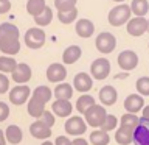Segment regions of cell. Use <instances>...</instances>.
Wrapping results in <instances>:
<instances>
[{"mask_svg":"<svg viewBox=\"0 0 149 145\" xmlns=\"http://www.w3.org/2000/svg\"><path fill=\"white\" fill-rule=\"evenodd\" d=\"M19 28L14 23L3 22L0 23V51L6 56L17 55L20 51V42H19Z\"/></svg>","mask_w":149,"mask_h":145,"instance_id":"obj_1","label":"cell"},{"mask_svg":"<svg viewBox=\"0 0 149 145\" xmlns=\"http://www.w3.org/2000/svg\"><path fill=\"white\" fill-rule=\"evenodd\" d=\"M130 14H132V11H130L129 5L120 3V5H116L115 8L110 9L109 16H107V20H109V23L113 27H121V25H124L126 22L130 20Z\"/></svg>","mask_w":149,"mask_h":145,"instance_id":"obj_2","label":"cell"},{"mask_svg":"<svg viewBox=\"0 0 149 145\" xmlns=\"http://www.w3.org/2000/svg\"><path fill=\"white\" fill-rule=\"evenodd\" d=\"M86 123L88 126H93V128H100L102 125V122L106 120L107 117V112H106V108L104 106H100V105H93L90 109H88L86 114Z\"/></svg>","mask_w":149,"mask_h":145,"instance_id":"obj_3","label":"cell"},{"mask_svg":"<svg viewBox=\"0 0 149 145\" xmlns=\"http://www.w3.org/2000/svg\"><path fill=\"white\" fill-rule=\"evenodd\" d=\"M23 39H25L26 47H30V49H33V50H37L45 44L47 37H45V31L42 30V28L33 27L25 33V37H23Z\"/></svg>","mask_w":149,"mask_h":145,"instance_id":"obj_4","label":"cell"},{"mask_svg":"<svg viewBox=\"0 0 149 145\" xmlns=\"http://www.w3.org/2000/svg\"><path fill=\"white\" fill-rule=\"evenodd\" d=\"M95 45H96V49L101 51V53H112V51L115 50V47H116V39H115V36L112 34V33H107V31H102L98 34L96 37V41H95Z\"/></svg>","mask_w":149,"mask_h":145,"instance_id":"obj_5","label":"cell"},{"mask_svg":"<svg viewBox=\"0 0 149 145\" xmlns=\"http://www.w3.org/2000/svg\"><path fill=\"white\" fill-rule=\"evenodd\" d=\"M31 97V89L26 84H17L9 91V101L13 105H23L25 101L30 100Z\"/></svg>","mask_w":149,"mask_h":145,"instance_id":"obj_6","label":"cell"},{"mask_svg":"<svg viewBox=\"0 0 149 145\" xmlns=\"http://www.w3.org/2000/svg\"><path fill=\"white\" fill-rule=\"evenodd\" d=\"M90 73L96 80H106L110 73V63L106 58H98L90 65Z\"/></svg>","mask_w":149,"mask_h":145,"instance_id":"obj_7","label":"cell"},{"mask_svg":"<svg viewBox=\"0 0 149 145\" xmlns=\"http://www.w3.org/2000/svg\"><path fill=\"white\" fill-rule=\"evenodd\" d=\"M87 131V123L82 117L74 115L65 122V133L70 136H81Z\"/></svg>","mask_w":149,"mask_h":145,"instance_id":"obj_8","label":"cell"},{"mask_svg":"<svg viewBox=\"0 0 149 145\" xmlns=\"http://www.w3.org/2000/svg\"><path fill=\"white\" fill-rule=\"evenodd\" d=\"M134 144L135 145H149V120L140 119L138 126L134 130Z\"/></svg>","mask_w":149,"mask_h":145,"instance_id":"obj_9","label":"cell"},{"mask_svg":"<svg viewBox=\"0 0 149 145\" xmlns=\"http://www.w3.org/2000/svg\"><path fill=\"white\" fill-rule=\"evenodd\" d=\"M118 65L121 70H134L138 65V56L132 50H124L118 55Z\"/></svg>","mask_w":149,"mask_h":145,"instance_id":"obj_10","label":"cell"},{"mask_svg":"<svg viewBox=\"0 0 149 145\" xmlns=\"http://www.w3.org/2000/svg\"><path fill=\"white\" fill-rule=\"evenodd\" d=\"M65 77H67V69L61 63L50 64L48 69H47V78H48L50 83H61L65 80Z\"/></svg>","mask_w":149,"mask_h":145,"instance_id":"obj_11","label":"cell"},{"mask_svg":"<svg viewBox=\"0 0 149 145\" xmlns=\"http://www.w3.org/2000/svg\"><path fill=\"white\" fill-rule=\"evenodd\" d=\"M127 33L130 36H141L148 33V19L144 17H134L127 22Z\"/></svg>","mask_w":149,"mask_h":145,"instance_id":"obj_12","label":"cell"},{"mask_svg":"<svg viewBox=\"0 0 149 145\" xmlns=\"http://www.w3.org/2000/svg\"><path fill=\"white\" fill-rule=\"evenodd\" d=\"M92 86H93V80H92V77L88 73L79 72V73L74 75V78H73V87L76 89L78 92L86 94V92H88L92 89Z\"/></svg>","mask_w":149,"mask_h":145,"instance_id":"obj_13","label":"cell"},{"mask_svg":"<svg viewBox=\"0 0 149 145\" xmlns=\"http://www.w3.org/2000/svg\"><path fill=\"white\" fill-rule=\"evenodd\" d=\"M143 108H144V98L141 95L132 94V95H127V98L124 100V109L129 114H137V112L143 111Z\"/></svg>","mask_w":149,"mask_h":145,"instance_id":"obj_14","label":"cell"},{"mask_svg":"<svg viewBox=\"0 0 149 145\" xmlns=\"http://www.w3.org/2000/svg\"><path fill=\"white\" fill-rule=\"evenodd\" d=\"M30 133L34 139H44L47 140L51 136V128L50 126H47L42 120L37 119L36 122H33L30 125Z\"/></svg>","mask_w":149,"mask_h":145,"instance_id":"obj_15","label":"cell"},{"mask_svg":"<svg viewBox=\"0 0 149 145\" xmlns=\"http://www.w3.org/2000/svg\"><path fill=\"white\" fill-rule=\"evenodd\" d=\"M30 78H31V67L30 65L25 63L17 64V67L13 72V81L19 83V84H25L30 81Z\"/></svg>","mask_w":149,"mask_h":145,"instance_id":"obj_16","label":"cell"},{"mask_svg":"<svg viewBox=\"0 0 149 145\" xmlns=\"http://www.w3.org/2000/svg\"><path fill=\"white\" fill-rule=\"evenodd\" d=\"M100 101L102 103L104 106H112V105H115L116 103V98H118V94H116V89L113 86H104V87H101V91H100Z\"/></svg>","mask_w":149,"mask_h":145,"instance_id":"obj_17","label":"cell"},{"mask_svg":"<svg viewBox=\"0 0 149 145\" xmlns=\"http://www.w3.org/2000/svg\"><path fill=\"white\" fill-rule=\"evenodd\" d=\"M51 109H53V114L59 117H68L73 111V105L70 103V100H54Z\"/></svg>","mask_w":149,"mask_h":145,"instance_id":"obj_18","label":"cell"},{"mask_svg":"<svg viewBox=\"0 0 149 145\" xmlns=\"http://www.w3.org/2000/svg\"><path fill=\"white\" fill-rule=\"evenodd\" d=\"M53 95L56 97V100H70L73 97V86L68 83H59L54 87Z\"/></svg>","mask_w":149,"mask_h":145,"instance_id":"obj_19","label":"cell"},{"mask_svg":"<svg viewBox=\"0 0 149 145\" xmlns=\"http://www.w3.org/2000/svg\"><path fill=\"white\" fill-rule=\"evenodd\" d=\"M26 109H28V114H30L31 117H34V119H40L42 114H44V111H45V103L39 101L34 97H30Z\"/></svg>","mask_w":149,"mask_h":145,"instance_id":"obj_20","label":"cell"},{"mask_svg":"<svg viewBox=\"0 0 149 145\" xmlns=\"http://www.w3.org/2000/svg\"><path fill=\"white\" fill-rule=\"evenodd\" d=\"M76 33L81 37H90L95 33V25L88 19H81L76 22Z\"/></svg>","mask_w":149,"mask_h":145,"instance_id":"obj_21","label":"cell"},{"mask_svg":"<svg viewBox=\"0 0 149 145\" xmlns=\"http://www.w3.org/2000/svg\"><path fill=\"white\" fill-rule=\"evenodd\" d=\"M81 55H82V50L79 49L78 45H70L64 50L62 61H64V64H74L79 58H81Z\"/></svg>","mask_w":149,"mask_h":145,"instance_id":"obj_22","label":"cell"},{"mask_svg":"<svg viewBox=\"0 0 149 145\" xmlns=\"http://www.w3.org/2000/svg\"><path fill=\"white\" fill-rule=\"evenodd\" d=\"M5 137H6V142L13 144V145H17L22 142L23 139V134H22V130L19 128L17 125H9L6 131H5Z\"/></svg>","mask_w":149,"mask_h":145,"instance_id":"obj_23","label":"cell"},{"mask_svg":"<svg viewBox=\"0 0 149 145\" xmlns=\"http://www.w3.org/2000/svg\"><path fill=\"white\" fill-rule=\"evenodd\" d=\"M130 11L135 14V17H144L149 11V2L148 0H132Z\"/></svg>","mask_w":149,"mask_h":145,"instance_id":"obj_24","label":"cell"},{"mask_svg":"<svg viewBox=\"0 0 149 145\" xmlns=\"http://www.w3.org/2000/svg\"><path fill=\"white\" fill-rule=\"evenodd\" d=\"M115 140L120 145H130L134 142V131L127 128H118V131L115 133Z\"/></svg>","mask_w":149,"mask_h":145,"instance_id":"obj_25","label":"cell"},{"mask_svg":"<svg viewBox=\"0 0 149 145\" xmlns=\"http://www.w3.org/2000/svg\"><path fill=\"white\" fill-rule=\"evenodd\" d=\"M88 140H90L92 145H109L110 137L107 133H104V131L95 130L90 133V136H88Z\"/></svg>","mask_w":149,"mask_h":145,"instance_id":"obj_26","label":"cell"},{"mask_svg":"<svg viewBox=\"0 0 149 145\" xmlns=\"http://www.w3.org/2000/svg\"><path fill=\"white\" fill-rule=\"evenodd\" d=\"M45 0H28L26 2V13L30 16L36 17L45 9Z\"/></svg>","mask_w":149,"mask_h":145,"instance_id":"obj_27","label":"cell"},{"mask_svg":"<svg viewBox=\"0 0 149 145\" xmlns=\"http://www.w3.org/2000/svg\"><path fill=\"white\" fill-rule=\"evenodd\" d=\"M17 67V61L11 58V56H6V55H3V56H0V72L2 73H13L14 72V69Z\"/></svg>","mask_w":149,"mask_h":145,"instance_id":"obj_28","label":"cell"},{"mask_svg":"<svg viewBox=\"0 0 149 145\" xmlns=\"http://www.w3.org/2000/svg\"><path fill=\"white\" fill-rule=\"evenodd\" d=\"M93 105H96V103H95V98L92 95H81L76 100V109L81 112V114H86Z\"/></svg>","mask_w":149,"mask_h":145,"instance_id":"obj_29","label":"cell"},{"mask_svg":"<svg viewBox=\"0 0 149 145\" xmlns=\"http://www.w3.org/2000/svg\"><path fill=\"white\" fill-rule=\"evenodd\" d=\"M31 97L37 98L39 101H42V103H45V105H47V103L50 101V98L53 97V92H51V89L48 86H37L34 89V92H33Z\"/></svg>","mask_w":149,"mask_h":145,"instance_id":"obj_30","label":"cell"},{"mask_svg":"<svg viewBox=\"0 0 149 145\" xmlns=\"http://www.w3.org/2000/svg\"><path fill=\"white\" fill-rule=\"evenodd\" d=\"M138 122H140V119H138V115L137 114H124L123 117H121V120H120V126L121 128H127V130H135L138 126Z\"/></svg>","mask_w":149,"mask_h":145,"instance_id":"obj_31","label":"cell"},{"mask_svg":"<svg viewBox=\"0 0 149 145\" xmlns=\"http://www.w3.org/2000/svg\"><path fill=\"white\" fill-rule=\"evenodd\" d=\"M76 17H78V8H72L68 11H58V19L61 20V23H65V25L74 22Z\"/></svg>","mask_w":149,"mask_h":145,"instance_id":"obj_32","label":"cell"},{"mask_svg":"<svg viewBox=\"0 0 149 145\" xmlns=\"http://www.w3.org/2000/svg\"><path fill=\"white\" fill-rule=\"evenodd\" d=\"M51 19H53V11H51V8L45 6L44 11H42L39 16L34 17V22H36L39 27H47V25H50Z\"/></svg>","mask_w":149,"mask_h":145,"instance_id":"obj_33","label":"cell"},{"mask_svg":"<svg viewBox=\"0 0 149 145\" xmlns=\"http://www.w3.org/2000/svg\"><path fill=\"white\" fill-rule=\"evenodd\" d=\"M116 125H118V119H116L115 115H112V114H107L106 120L102 122V125L100 126V130L104 131V133H109V131L116 128Z\"/></svg>","mask_w":149,"mask_h":145,"instance_id":"obj_34","label":"cell"},{"mask_svg":"<svg viewBox=\"0 0 149 145\" xmlns=\"http://www.w3.org/2000/svg\"><path fill=\"white\" fill-rule=\"evenodd\" d=\"M135 86H137V92L140 95H149V77H141L137 80V83H135Z\"/></svg>","mask_w":149,"mask_h":145,"instance_id":"obj_35","label":"cell"},{"mask_svg":"<svg viewBox=\"0 0 149 145\" xmlns=\"http://www.w3.org/2000/svg\"><path fill=\"white\" fill-rule=\"evenodd\" d=\"M78 0H54V6L58 8V11H68L72 8H76Z\"/></svg>","mask_w":149,"mask_h":145,"instance_id":"obj_36","label":"cell"},{"mask_svg":"<svg viewBox=\"0 0 149 145\" xmlns=\"http://www.w3.org/2000/svg\"><path fill=\"white\" fill-rule=\"evenodd\" d=\"M39 120H42L47 126H50V128L54 125V122H56L54 120V114H53V112H50V111H47V109L44 111V114H42V117Z\"/></svg>","mask_w":149,"mask_h":145,"instance_id":"obj_37","label":"cell"},{"mask_svg":"<svg viewBox=\"0 0 149 145\" xmlns=\"http://www.w3.org/2000/svg\"><path fill=\"white\" fill-rule=\"evenodd\" d=\"M9 91V78L0 72V94H6Z\"/></svg>","mask_w":149,"mask_h":145,"instance_id":"obj_38","label":"cell"},{"mask_svg":"<svg viewBox=\"0 0 149 145\" xmlns=\"http://www.w3.org/2000/svg\"><path fill=\"white\" fill-rule=\"evenodd\" d=\"M8 115H9V108L6 103H3V101H0V122H5L8 119Z\"/></svg>","mask_w":149,"mask_h":145,"instance_id":"obj_39","label":"cell"},{"mask_svg":"<svg viewBox=\"0 0 149 145\" xmlns=\"http://www.w3.org/2000/svg\"><path fill=\"white\" fill-rule=\"evenodd\" d=\"M11 9V2L9 0H0V14H6Z\"/></svg>","mask_w":149,"mask_h":145,"instance_id":"obj_40","label":"cell"},{"mask_svg":"<svg viewBox=\"0 0 149 145\" xmlns=\"http://www.w3.org/2000/svg\"><path fill=\"white\" fill-rule=\"evenodd\" d=\"M72 144L73 142L67 137V136H58L54 140V145H72Z\"/></svg>","mask_w":149,"mask_h":145,"instance_id":"obj_41","label":"cell"},{"mask_svg":"<svg viewBox=\"0 0 149 145\" xmlns=\"http://www.w3.org/2000/svg\"><path fill=\"white\" fill-rule=\"evenodd\" d=\"M72 145H88V144H87V140H86V139L78 137V139H74V140H73V144H72Z\"/></svg>","mask_w":149,"mask_h":145,"instance_id":"obj_42","label":"cell"},{"mask_svg":"<svg viewBox=\"0 0 149 145\" xmlns=\"http://www.w3.org/2000/svg\"><path fill=\"white\" fill-rule=\"evenodd\" d=\"M0 145H6V137H5V131L0 130Z\"/></svg>","mask_w":149,"mask_h":145,"instance_id":"obj_43","label":"cell"},{"mask_svg":"<svg viewBox=\"0 0 149 145\" xmlns=\"http://www.w3.org/2000/svg\"><path fill=\"white\" fill-rule=\"evenodd\" d=\"M143 119L149 120V106H144L143 108Z\"/></svg>","mask_w":149,"mask_h":145,"instance_id":"obj_44","label":"cell"},{"mask_svg":"<svg viewBox=\"0 0 149 145\" xmlns=\"http://www.w3.org/2000/svg\"><path fill=\"white\" fill-rule=\"evenodd\" d=\"M42 145H54V144L50 142V140H44V142H42Z\"/></svg>","mask_w":149,"mask_h":145,"instance_id":"obj_45","label":"cell"},{"mask_svg":"<svg viewBox=\"0 0 149 145\" xmlns=\"http://www.w3.org/2000/svg\"><path fill=\"white\" fill-rule=\"evenodd\" d=\"M113 2H116V3H121V2H124V0H113Z\"/></svg>","mask_w":149,"mask_h":145,"instance_id":"obj_46","label":"cell"},{"mask_svg":"<svg viewBox=\"0 0 149 145\" xmlns=\"http://www.w3.org/2000/svg\"><path fill=\"white\" fill-rule=\"evenodd\" d=\"M148 33H149V19H148Z\"/></svg>","mask_w":149,"mask_h":145,"instance_id":"obj_47","label":"cell"}]
</instances>
